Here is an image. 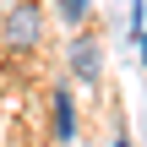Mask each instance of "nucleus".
Returning a JSON list of instances; mask_svg holds the SVG:
<instances>
[{
	"instance_id": "obj_1",
	"label": "nucleus",
	"mask_w": 147,
	"mask_h": 147,
	"mask_svg": "<svg viewBox=\"0 0 147 147\" xmlns=\"http://www.w3.org/2000/svg\"><path fill=\"white\" fill-rule=\"evenodd\" d=\"M38 38H44V5H16L0 22V44L5 49H33Z\"/></svg>"
},
{
	"instance_id": "obj_2",
	"label": "nucleus",
	"mask_w": 147,
	"mask_h": 147,
	"mask_svg": "<svg viewBox=\"0 0 147 147\" xmlns=\"http://www.w3.org/2000/svg\"><path fill=\"white\" fill-rule=\"evenodd\" d=\"M98 71H104V49L93 38H76L71 44V76L76 82H98Z\"/></svg>"
},
{
	"instance_id": "obj_3",
	"label": "nucleus",
	"mask_w": 147,
	"mask_h": 147,
	"mask_svg": "<svg viewBox=\"0 0 147 147\" xmlns=\"http://www.w3.org/2000/svg\"><path fill=\"white\" fill-rule=\"evenodd\" d=\"M55 136H60V142H71V136H76V104H71V93H65V87L55 93Z\"/></svg>"
},
{
	"instance_id": "obj_4",
	"label": "nucleus",
	"mask_w": 147,
	"mask_h": 147,
	"mask_svg": "<svg viewBox=\"0 0 147 147\" xmlns=\"http://www.w3.org/2000/svg\"><path fill=\"white\" fill-rule=\"evenodd\" d=\"M87 16V0H60V22H82Z\"/></svg>"
},
{
	"instance_id": "obj_5",
	"label": "nucleus",
	"mask_w": 147,
	"mask_h": 147,
	"mask_svg": "<svg viewBox=\"0 0 147 147\" xmlns=\"http://www.w3.org/2000/svg\"><path fill=\"white\" fill-rule=\"evenodd\" d=\"M115 147H131V142H115Z\"/></svg>"
}]
</instances>
